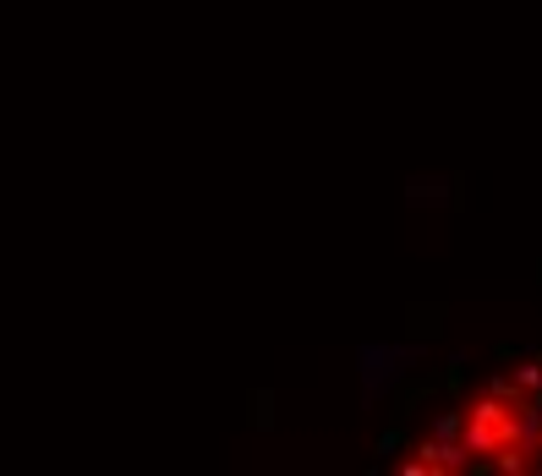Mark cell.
<instances>
[{"instance_id": "6da1fadb", "label": "cell", "mask_w": 542, "mask_h": 476, "mask_svg": "<svg viewBox=\"0 0 542 476\" xmlns=\"http://www.w3.org/2000/svg\"><path fill=\"white\" fill-rule=\"evenodd\" d=\"M400 356H406V351H362V378H367V394H378L389 378L400 373V367H395Z\"/></svg>"}]
</instances>
